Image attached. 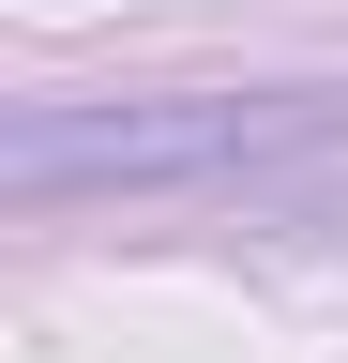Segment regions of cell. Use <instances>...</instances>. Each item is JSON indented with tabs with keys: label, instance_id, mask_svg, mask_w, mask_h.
<instances>
[{
	"label": "cell",
	"instance_id": "cell-1",
	"mask_svg": "<svg viewBox=\"0 0 348 363\" xmlns=\"http://www.w3.org/2000/svg\"><path fill=\"white\" fill-rule=\"evenodd\" d=\"M348 136V91H182V106H30L0 136L16 197H76V182H182V167H273Z\"/></svg>",
	"mask_w": 348,
	"mask_h": 363
}]
</instances>
